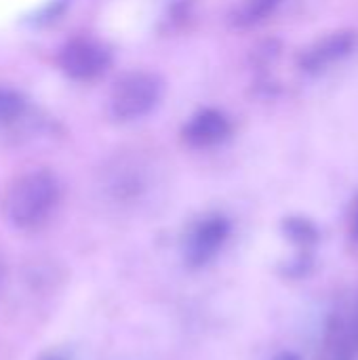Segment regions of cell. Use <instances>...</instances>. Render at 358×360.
<instances>
[{"instance_id": "6", "label": "cell", "mask_w": 358, "mask_h": 360, "mask_svg": "<svg viewBox=\"0 0 358 360\" xmlns=\"http://www.w3.org/2000/svg\"><path fill=\"white\" fill-rule=\"evenodd\" d=\"M103 188L112 200L127 205V202H135L143 196V192L148 188V179L139 165L135 167V165L118 162L114 169L108 171V175L103 179Z\"/></svg>"}, {"instance_id": "2", "label": "cell", "mask_w": 358, "mask_h": 360, "mask_svg": "<svg viewBox=\"0 0 358 360\" xmlns=\"http://www.w3.org/2000/svg\"><path fill=\"white\" fill-rule=\"evenodd\" d=\"M162 84L154 74L133 72L116 82L110 97L112 114L118 120H135L146 116L160 99Z\"/></svg>"}, {"instance_id": "10", "label": "cell", "mask_w": 358, "mask_h": 360, "mask_svg": "<svg viewBox=\"0 0 358 360\" xmlns=\"http://www.w3.org/2000/svg\"><path fill=\"white\" fill-rule=\"evenodd\" d=\"M287 232L298 240V243H312L314 240V230H312V226H308L306 221H302V219H291L289 224H287Z\"/></svg>"}, {"instance_id": "4", "label": "cell", "mask_w": 358, "mask_h": 360, "mask_svg": "<svg viewBox=\"0 0 358 360\" xmlns=\"http://www.w3.org/2000/svg\"><path fill=\"white\" fill-rule=\"evenodd\" d=\"M108 63H110L108 51L99 42L89 38L72 40L70 44L63 46L59 55L61 70L74 80H93L106 72Z\"/></svg>"}, {"instance_id": "13", "label": "cell", "mask_w": 358, "mask_h": 360, "mask_svg": "<svg viewBox=\"0 0 358 360\" xmlns=\"http://www.w3.org/2000/svg\"><path fill=\"white\" fill-rule=\"evenodd\" d=\"M352 234H354V238H358V209L354 213V221H352Z\"/></svg>"}, {"instance_id": "8", "label": "cell", "mask_w": 358, "mask_h": 360, "mask_svg": "<svg viewBox=\"0 0 358 360\" xmlns=\"http://www.w3.org/2000/svg\"><path fill=\"white\" fill-rule=\"evenodd\" d=\"M279 4H281V0H245L236 13V21L241 25L257 23V21L266 19Z\"/></svg>"}, {"instance_id": "14", "label": "cell", "mask_w": 358, "mask_h": 360, "mask_svg": "<svg viewBox=\"0 0 358 360\" xmlns=\"http://www.w3.org/2000/svg\"><path fill=\"white\" fill-rule=\"evenodd\" d=\"M40 360H65L63 356H59V354H49V356H44V359Z\"/></svg>"}, {"instance_id": "1", "label": "cell", "mask_w": 358, "mask_h": 360, "mask_svg": "<svg viewBox=\"0 0 358 360\" xmlns=\"http://www.w3.org/2000/svg\"><path fill=\"white\" fill-rule=\"evenodd\" d=\"M59 200L57 179L46 171H32L13 181L4 198V215L11 226L30 230L40 226Z\"/></svg>"}, {"instance_id": "3", "label": "cell", "mask_w": 358, "mask_h": 360, "mask_svg": "<svg viewBox=\"0 0 358 360\" xmlns=\"http://www.w3.org/2000/svg\"><path fill=\"white\" fill-rule=\"evenodd\" d=\"M230 234V224L224 215H205L190 226L184 238V259L190 268H203L217 257Z\"/></svg>"}, {"instance_id": "11", "label": "cell", "mask_w": 358, "mask_h": 360, "mask_svg": "<svg viewBox=\"0 0 358 360\" xmlns=\"http://www.w3.org/2000/svg\"><path fill=\"white\" fill-rule=\"evenodd\" d=\"M333 360H352V352H350V348H348V344H346V342L338 344Z\"/></svg>"}, {"instance_id": "7", "label": "cell", "mask_w": 358, "mask_h": 360, "mask_svg": "<svg viewBox=\"0 0 358 360\" xmlns=\"http://www.w3.org/2000/svg\"><path fill=\"white\" fill-rule=\"evenodd\" d=\"M230 135V122L228 118L217 110H205L186 124L184 139L192 148H211L222 143Z\"/></svg>"}, {"instance_id": "5", "label": "cell", "mask_w": 358, "mask_h": 360, "mask_svg": "<svg viewBox=\"0 0 358 360\" xmlns=\"http://www.w3.org/2000/svg\"><path fill=\"white\" fill-rule=\"evenodd\" d=\"M354 49V34L352 32H333L321 38L302 55V68L310 74L325 72L327 68L342 61Z\"/></svg>"}, {"instance_id": "9", "label": "cell", "mask_w": 358, "mask_h": 360, "mask_svg": "<svg viewBox=\"0 0 358 360\" xmlns=\"http://www.w3.org/2000/svg\"><path fill=\"white\" fill-rule=\"evenodd\" d=\"M25 110V99L8 89V86H0V124H8L13 120H17Z\"/></svg>"}, {"instance_id": "12", "label": "cell", "mask_w": 358, "mask_h": 360, "mask_svg": "<svg viewBox=\"0 0 358 360\" xmlns=\"http://www.w3.org/2000/svg\"><path fill=\"white\" fill-rule=\"evenodd\" d=\"M272 360H302L298 354H293V352H283V354H279V356H274Z\"/></svg>"}, {"instance_id": "15", "label": "cell", "mask_w": 358, "mask_h": 360, "mask_svg": "<svg viewBox=\"0 0 358 360\" xmlns=\"http://www.w3.org/2000/svg\"><path fill=\"white\" fill-rule=\"evenodd\" d=\"M357 340H358V331H357Z\"/></svg>"}]
</instances>
